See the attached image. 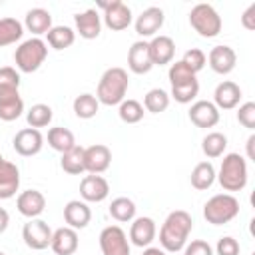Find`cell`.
<instances>
[{
    "instance_id": "obj_28",
    "label": "cell",
    "mask_w": 255,
    "mask_h": 255,
    "mask_svg": "<svg viewBox=\"0 0 255 255\" xmlns=\"http://www.w3.org/2000/svg\"><path fill=\"white\" fill-rule=\"evenodd\" d=\"M189 181H191V187H195L197 191L209 189L213 185V181H215V167H213V163L211 161H199L191 169Z\"/></svg>"
},
{
    "instance_id": "obj_41",
    "label": "cell",
    "mask_w": 255,
    "mask_h": 255,
    "mask_svg": "<svg viewBox=\"0 0 255 255\" xmlns=\"http://www.w3.org/2000/svg\"><path fill=\"white\" fill-rule=\"evenodd\" d=\"M181 62H183L193 74H197V72H201V70L205 68L207 58H205V52H203V50H199V48H189V50L183 54Z\"/></svg>"
},
{
    "instance_id": "obj_9",
    "label": "cell",
    "mask_w": 255,
    "mask_h": 255,
    "mask_svg": "<svg viewBox=\"0 0 255 255\" xmlns=\"http://www.w3.org/2000/svg\"><path fill=\"white\" fill-rule=\"evenodd\" d=\"M52 233L54 231L50 229V225L40 217L28 219V223H24V227H22V239L34 251H42V249L50 247Z\"/></svg>"
},
{
    "instance_id": "obj_15",
    "label": "cell",
    "mask_w": 255,
    "mask_h": 255,
    "mask_svg": "<svg viewBox=\"0 0 255 255\" xmlns=\"http://www.w3.org/2000/svg\"><path fill=\"white\" fill-rule=\"evenodd\" d=\"M187 116H189V120H191L193 126L203 128V129L213 128L219 122V110L209 100H197V102H193Z\"/></svg>"
},
{
    "instance_id": "obj_20",
    "label": "cell",
    "mask_w": 255,
    "mask_h": 255,
    "mask_svg": "<svg viewBox=\"0 0 255 255\" xmlns=\"http://www.w3.org/2000/svg\"><path fill=\"white\" fill-rule=\"evenodd\" d=\"M239 100H241V88L235 82L223 80L215 86L213 104L217 110H233L239 106Z\"/></svg>"
},
{
    "instance_id": "obj_32",
    "label": "cell",
    "mask_w": 255,
    "mask_h": 255,
    "mask_svg": "<svg viewBox=\"0 0 255 255\" xmlns=\"http://www.w3.org/2000/svg\"><path fill=\"white\" fill-rule=\"evenodd\" d=\"M60 167L70 173V175H80L86 171L84 167V147L82 145H74L70 151L62 153V159H60Z\"/></svg>"
},
{
    "instance_id": "obj_10",
    "label": "cell",
    "mask_w": 255,
    "mask_h": 255,
    "mask_svg": "<svg viewBox=\"0 0 255 255\" xmlns=\"http://www.w3.org/2000/svg\"><path fill=\"white\" fill-rule=\"evenodd\" d=\"M12 145H14V149H16L18 155L32 157V155H38L42 151V147H44V135L40 133V129L24 128V129H20L14 135Z\"/></svg>"
},
{
    "instance_id": "obj_25",
    "label": "cell",
    "mask_w": 255,
    "mask_h": 255,
    "mask_svg": "<svg viewBox=\"0 0 255 255\" xmlns=\"http://www.w3.org/2000/svg\"><path fill=\"white\" fill-rule=\"evenodd\" d=\"M24 26H26L28 32L34 34V38H38L42 34H48L50 28H52V14L44 8H32L26 14Z\"/></svg>"
},
{
    "instance_id": "obj_38",
    "label": "cell",
    "mask_w": 255,
    "mask_h": 255,
    "mask_svg": "<svg viewBox=\"0 0 255 255\" xmlns=\"http://www.w3.org/2000/svg\"><path fill=\"white\" fill-rule=\"evenodd\" d=\"M199 94V82L197 78L195 80H189L185 84H179V86H171V98L179 104H189L191 100H195Z\"/></svg>"
},
{
    "instance_id": "obj_40",
    "label": "cell",
    "mask_w": 255,
    "mask_h": 255,
    "mask_svg": "<svg viewBox=\"0 0 255 255\" xmlns=\"http://www.w3.org/2000/svg\"><path fill=\"white\" fill-rule=\"evenodd\" d=\"M167 78H169V84H171V86H179V84H185V82H189V80H195V74H193L181 60H177V62H173V64L169 66Z\"/></svg>"
},
{
    "instance_id": "obj_24",
    "label": "cell",
    "mask_w": 255,
    "mask_h": 255,
    "mask_svg": "<svg viewBox=\"0 0 255 255\" xmlns=\"http://www.w3.org/2000/svg\"><path fill=\"white\" fill-rule=\"evenodd\" d=\"M20 189V169L12 161L0 165V199H10Z\"/></svg>"
},
{
    "instance_id": "obj_37",
    "label": "cell",
    "mask_w": 255,
    "mask_h": 255,
    "mask_svg": "<svg viewBox=\"0 0 255 255\" xmlns=\"http://www.w3.org/2000/svg\"><path fill=\"white\" fill-rule=\"evenodd\" d=\"M143 106L137 102V100H124L120 106H118V116L124 124H137L143 120Z\"/></svg>"
},
{
    "instance_id": "obj_14",
    "label": "cell",
    "mask_w": 255,
    "mask_h": 255,
    "mask_svg": "<svg viewBox=\"0 0 255 255\" xmlns=\"http://www.w3.org/2000/svg\"><path fill=\"white\" fill-rule=\"evenodd\" d=\"M163 22H165L163 10L157 8V6H149V8H145V10L135 18V32H137L141 38H153V36H157V32L161 30Z\"/></svg>"
},
{
    "instance_id": "obj_48",
    "label": "cell",
    "mask_w": 255,
    "mask_h": 255,
    "mask_svg": "<svg viewBox=\"0 0 255 255\" xmlns=\"http://www.w3.org/2000/svg\"><path fill=\"white\" fill-rule=\"evenodd\" d=\"M141 255H167V251H163L161 247H145Z\"/></svg>"
},
{
    "instance_id": "obj_34",
    "label": "cell",
    "mask_w": 255,
    "mask_h": 255,
    "mask_svg": "<svg viewBox=\"0 0 255 255\" xmlns=\"http://www.w3.org/2000/svg\"><path fill=\"white\" fill-rule=\"evenodd\" d=\"M74 114L80 118V120H90V118H94L96 114H98V110H100V102H98V98L94 96V94H80V96H76V100H74Z\"/></svg>"
},
{
    "instance_id": "obj_3",
    "label": "cell",
    "mask_w": 255,
    "mask_h": 255,
    "mask_svg": "<svg viewBox=\"0 0 255 255\" xmlns=\"http://www.w3.org/2000/svg\"><path fill=\"white\" fill-rule=\"evenodd\" d=\"M215 179L219 181V185L227 191H241L247 185V161L243 155L239 153H227L221 159V167L219 173H215Z\"/></svg>"
},
{
    "instance_id": "obj_27",
    "label": "cell",
    "mask_w": 255,
    "mask_h": 255,
    "mask_svg": "<svg viewBox=\"0 0 255 255\" xmlns=\"http://www.w3.org/2000/svg\"><path fill=\"white\" fill-rule=\"evenodd\" d=\"M48 145L58 151V153H66L70 151L76 143V137L74 133L68 129V128H62V126H56V128H50L48 129Z\"/></svg>"
},
{
    "instance_id": "obj_47",
    "label": "cell",
    "mask_w": 255,
    "mask_h": 255,
    "mask_svg": "<svg viewBox=\"0 0 255 255\" xmlns=\"http://www.w3.org/2000/svg\"><path fill=\"white\" fill-rule=\"evenodd\" d=\"M8 223H10V215H8V211L4 207H0V235L8 229Z\"/></svg>"
},
{
    "instance_id": "obj_18",
    "label": "cell",
    "mask_w": 255,
    "mask_h": 255,
    "mask_svg": "<svg viewBox=\"0 0 255 255\" xmlns=\"http://www.w3.org/2000/svg\"><path fill=\"white\" fill-rule=\"evenodd\" d=\"M128 68L133 74H147L153 68L151 56H149V44L145 40H137L131 44L129 52H128Z\"/></svg>"
},
{
    "instance_id": "obj_22",
    "label": "cell",
    "mask_w": 255,
    "mask_h": 255,
    "mask_svg": "<svg viewBox=\"0 0 255 255\" xmlns=\"http://www.w3.org/2000/svg\"><path fill=\"white\" fill-rule=\"evenodd\" d=\"M147 44H149V56H151L153 66H165V64H171L173 62L175 42L169 36H163V34L153 36Z\"/></svg>"
},
{
    "instance_id": "obj_2",
    "label": "cell",
    "mask_w": 255,
    "mask_h": 255,
    "mask_svg": "<svg viewBox=\"0 0 255 255\" xmlns=\"http://www.w3.org/2000/svg\"><path fill=\"white\" fill-rule=\"evenodd\" d=\"M128 88H129V78H128V72L124 68H108L100 82H98V90H96V98L100 104L104 106H120L124 100H126V94H128Z\"/></svg>"
},
{
    "instance_id": "obj_31",
    "label": "cell",
    "mask_w": 255,
    "mask_h": 255,
    "mask_svg": "<svg viewBox=\"0 0 255 255\" xmlns=\"http://www.w3.org/2000/svg\"><path fill=\"white\" fill-rule=\"evenodd\" d=\"M48 46L54 50H66L76 42V32L70 26H52L46 34Z\"/></svg>"
},
{
    "instance_id": "obj_5",
    "label": "cell",
    "mask_w": 255,
    "mask_h": 255,
    "mask_svg": "<svg viewBox=\"0 0 255 255\" xmlns=\"http://www.w3.org/2000/svg\"><path fill=\"white\" fill-rule=\"evenodd\" d=\"M48 58V44L42 40V38H30V40H24L16 52H14V62H16V68L24 74H32L36 72L44 60Z\"/></svg>"
},
{
    "instance_id": "obj_49",
    "label": "cell",
    "mask_w": 255,
    "mask_h": 255,
    "mask_svg": "<svg viewBox=\"0 0 255 255\" xmlns=\"http://www.w3.org/2000/svg\"><path fill=\"white\" fill-rule=\"evenodd\" d=\"M4 161H6V159H4V157H2V153H0V165H2Z\"/></svg>"
},
{
    "instance_id": "obj_17",
    "label": "cell",
    "mask_w": 255,
    "mask_h": 255,
    "mask_svg": "<svg viewBox=\"0 0 255 255\" xmlns=\"http://www.w3.org/2000/svg\"><path fill=\"white\" fill-rule=\"evenodd\" d=\"M74 24H76V32L84 40H96L100 36V32H102V16L94 8L76 14L74 16Z\"/></svg>"
},
{
    "instance_id": "obj_6",
    "label": "cell",
    "mask_w": 255,
    "mask_h": 255,
    "mask_svg": "<svg viewBox=\"0 0 255 255\" xmlns=\"http://www.w3.org/2000/svg\"><path fill=\"white\" fill-rule=\"evenodd\" d=\"M189 24L201 38H215L221 32V16L211 4H195L189 12Z\"/></svg>"
},
{
    "instance_id": "obj_7",
    "label": "cell",
    "mask_w": 255,
    "mask_h": 255,
    "mask_svg": "<svg viewBox=\"0 0 255 255\" xmlns=\"http://www.w3.org/2000/svg\"><path fill=\"white\" fill-rule=\"evenodd\" d=\"M98 8L104 10L102 18H104V24L114 30V32H120V30H126L129 24H131V10L128 4H124L122 0H112V2H98Z\"/></svg>"
},
{
    "instance_id": "obj_33",
    "label": "cell",
    "mask_w": 255,
    "mask_h": 255,
    "mask_svg": "<svg viewBox=\"0 0 255 255\" xmlns=\"http://www.w3.org/2000/svg\"><path fill=\"white\" fill-rule=\"evenodd\" d=\"M225 147H227V137H225L221 131H209V133L201 139V151H203L205 157H209V159L221 157V155L225 153Z\"/></svg>"
},
{
    "instance_id": "obj_42",
    "label": "cell",
    "mask_w": 255,
    "mask_h": 255,
    "mask_svg": "<svg viewBox=\"0 0 255 255\" xmlns=\"http://www.w3.org/2000/svg\"><path fill=\"white\" fill-rule=\"evenodd\" d=\"M237 122L247 129H255V102H245L239 106Z\"/></svg>"
},
{
    "instance_id": "obj_8",
    "label": "cell",
    "mask_w": 255,
    "mask_h": 255,
    "mask_svg": "<svg viewBox=\"0 0 255 255\" xmlns=\"http://www.w3.org/2000/svg\"><path fill=\"white\" fill-rule=\"evenodd\" d=\"M102 255H129V239L120 225H108L100 231Z\"/></svg>"
},
{
    "instance_id": "obj_4",
    "label": "cell",
    "mask_w": 255,
    "mask_h": 255,
    "mask_svg": "<svg viewBox=\"0 0 255 255\" xmlns=\"http://www.w3.org/2000/svg\"><path fill=\"white\" fill-rule=\"evenodd\" d=\"M239 215V201L233 193H217L203 205V217L211 225H225Z\"/></svg>"
},
{
    "instance_id": "obj_45",
    "label": "cell",
    "mask_w": 255,
    "mask_h": 255,
    "mask_svg": "<svg viewBox=\"0 0 255 255\" xmlns=\"http://www.w3.org/2000/svg\"><path fill=\"white\" fill-rule=\"evenodd\" d=\"M241 26H243L245 30H255V4H251V6L243 12V16H241Z\"/></svg>"
},
{
    "instance_id": "obj_23",
    "label": "cell",
    "mask_w": 255,
    "mask_h": 255,
    "mask_svg": "<svg viewBox=\"0 0 255 255\" xmlns=\"http://www.w3.org/2000/svg\"><path fill=\"white\" fill-rule=\"evenodd\" d=\"M92 219V209L86 201H80V199H72L64 205V221L68 223V227L72 229H84L88 227Z\"/></svg>"
},
{
    "instance_id": "obj_19",
    "label": "cell",
    "mask_w": 255,
    "mask_h": 255,
    "mask_svg": "<svg viewBox=\"0 0 255 255\" xmlns=\"http://www.w3.org/2000/svg\"><path fill=\"white\" fill-rule=\"evenodd\" d=\"M157 235V225L151 217H135L129 227V241L137 247H149Z\"/></svg>"
},
{
    "instance_id": "obj_21",
    "label": "cell",
    "mask_w": 255,
    "mask_h": 255,
    "mask_svg": "<svg viewBox=\"0 0 255 255\" xmlns=\"http://www.w3.org/2000/svg\"><path fill=\"white\" fill-rule=\"evenodd\" d=\"M78 245H80V239H78V231L72 229V227H58L54 233H52V241H50V247L56 255H74L78 251Z\"/></svg>"
},
{
    "instance_id": "obj_16",
    "label": "cell",
    "mask_w": 255,
    "mask_h": 255,
    "mask_svg": "<svg viewBox=\"0 0 255 255\" xmlns=\"http://www.w3.org/2000/svg\"><path fill=\"white\" fill-rule=\"evenodd\" d=\"M16 207H18V211H20L24 217L36 219V217H40V215L44 213V209H46V197H44V193L38 191V189H26V191H22V193L18 195Z\"/></svg>"
},
{
    "instance_id": "obj_35",
    "label": "cell",
    "mask_w": 255,
    "mask_h": 255,
    "mask_svg": "<svg viewBox=\"0 0 255 255\" xmlns=\"http://www.w3.org/2000/svg\"><path fill=\"white\" fill-rule=\"evenodd\" d=\"M54 118V112L48 104H34L28 112H26V122L30 128L38 129V128H46Z\"/></svg>"
},
{
    "instance_id": "obj_29",
    "label": "cell",
    "mask_w": 255,
    "mask_h": 255,
    "mask_svg": "<svg viewBox=\"0 0 255 255\" xmlns=\"http://www.w3.org/2000/svg\"><path fill=\"white\" fill-rule=\"evenodd\" d=\"M135 209L137 207H135L133 199H129V197H116V199H112L108 213L112 215V219H116L120 223H128V221L135 219Z\"/></svg>"
},
{
    "instance_id": "obj_12",
    "label": "cell",
    "mask_w": 255,
    "mask_h": 255,
    "mask_svg": "<svg viewBox=\"0 0 255 255\" xmlns=\"http://www.w3.org/2000/svg\"><path fill=\"white\" fill-rule=\"evenodd\" d=\"M112 163V151L104 143H96L90 147H84V167L92 175L104 173Z\"/></svg>"
},
{
    "instance_id": "obj_36",
    "label": "cell",
    "mask_w": 255,
    "mask_h": 255,
    "mask_svg": "<svg viewBox=\"0 0 255 255\" xmlns=\"http://www.w3.org/2000/svg\"><path fill=\"white\" fill-rule=\"evenodd\" d=\"M167 106H169V94L165 90H161V88L149 90L145 94V98H143V108L147 112H151V114H161V112L167 110Z\"/></svg>"
},
{
    "instance_id": "obj_13",
    "label": "cell",
    "mask_w": 255,
    "mask_h": 255,
    "mask_svg": "<svg viewBox=\"0 0 255 255\" xmlns=\"http://www.w3.org/2000/svg\"><path fill=\"white\" fill-rule=\"evenodd\" d=\"M110 195V183L102 175H84L80 181V197L86 203H100Z\"/></svg>"
},
{
    "instance_id": "obj_26",
    "label": "cell",
    "mask_w": 255,
    "mask_h": 255,
    "mask_svg": "<svg viewBox=\"0 0 255 255\" xmlns=\"http://www.w3.org/2000/svg\"><path fill=\"white\" fill-rule=\"evenodd\" d=\"M20 96V74L12 66L0 68V102Z\"/></svg>"
},
{
    "instance_id": "obj_43",
    "label": "cell",
    "mask_w": 255,
    "mask_h": 255,
    "mask_svg": "<svg viewBox=\"0 0 255 255\" xmlns=\"http://www.w3.org/2000/svg\"><path fill=\"white\" fill-rule=\"evenodd\" d=\"M215 251H217V255H239L241 247H239V241L235 237L225 235V237H219L217 239Z\"/></svg>"
},
{
    "instance_id": "obj_11",
    "label": "cell",
    "mask_w": 255,
    "mask_h": 255,
    "mask_svg": "<svg viewBox=\"0 0 255 255\" xmlns=\"http://www.w3.org/2000/svg\"><path fill=\"white\" fill-rule=\"evenodd\" d=\"M205 58H207L209 68H211L215 74H219V76H225V74L233 72V68H235V64H237V54H235V50H233L231 46H225V44L213 46Z\"/></svg>"
},
{
    "instance_id": "obj_50",
    "label": "cell",
    "mask_w": 255,
    "mask_h": 255,
    "mask_svg": "<svg viewBox=\"0 0 255 255\" xmlns=\"http://www.w3.org/2000/svg\"><path fill=\"white\" fill-rule=\"evenodd\" d=\"M0 255H6V253H4V251H0Z\"/></svg>"
},
{
    "instance_id": "obj_46",
    "label": "cell",
    "mask_w": 255,
    "mask_h": 255,
    "mask_svg": "<svg viewBox=\"0 0 255 255\" xmlns=\"http://www.w3.org/2000/svg\"><path fill=\"white\" fill-rule=\"evenodd\" d=\"M245 149H247V159L255 161V135L251 133L247 137V143H245Z\"/></svg>"
},
{
    "instance_id": "obj_1",
    "label": "cell",
    "mask_w": 255,
    "mask_h": 255,
    "mask_svg": "<svg viewBox=\"0 0 255 255\" xmlns=\"http://www.w3.org/2000/svg\"><path fill=\"white\" fill-rule=\"evenodd\" d=\"M193 229V219L187 211L183 209H175L171 211L161 229H159V245L163 251H169V253H177L185 247L187 243V237Z\"/></svg>"
},
{
    "instance_id": "obj_39",
    "label": "cell",
    "mask_w": 255,
    "mask_h": 255,
    "mask_svg": "<svg viewBox=\"0 0 255 255\" xmlns=\"http://www.w3.org/2000/svg\"><path fill=\"white\" fill-rule=\"evenodd\" d=\"M24 112V100L20 96L16 98H10L6 102H0V120L4 122H14L22 116Z\"/></svg>"
},
{
    "instance_id": "obj_44",
    "label": "cell",
    "mask_w": 255,
    "mask_h": 255,
    "mask_svg": "<svg viewBox=\"0 0 255 255\" xmlns=\"http://www.w3.org/2000/svg\"><path fill=\"white\" fill-rule=\"evenodd\" d=\"M183 255H213V247L205 239H193L191 243H185Z\"/></svg>"
},
{
    "instance_id": "obj_30",
    "label": "cell",
    "mask_w": 255,
    "mask_h": 255,
    "mask_svg": "<svg viewBox=\"0 0 255 255\" xmlns=\"http://www.w3.org/2000/svg\"><path fill=\"white\" fill-rule=\"evenodd\" d=\"M24 36V24L16 18H0V48L16 44Z\"/></svg>"
}]
</instances>
